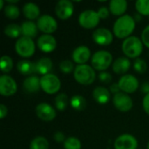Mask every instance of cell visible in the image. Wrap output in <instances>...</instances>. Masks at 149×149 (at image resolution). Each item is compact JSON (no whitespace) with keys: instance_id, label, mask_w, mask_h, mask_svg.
Masks as SVG:
<instances>
[{"instance_id":"6da1fadb","label":"cell","mask_w":149,"mask_h":149,"mask_svg":"<svg viewBox=\"0 0 149 149\" xmlns=\"http://www.w3.org/2000/svg\"><path fill=\"white\" fill-rule=\"evenodd\" d=\"M136 22L134 17L123 15L120 17L113 24V35L118 38H127L134 32Z\"/></svg>"},{"instance_id":"7a4b0ae2","label":"cell","mask_w":149,"mask_h":149,"mask_svg":"<svg viewBox=\"0 0 149 149\" xmlns=\"http://www.w3.org/2000/svg\"><path fill=\"white\" fill-rule=\"evenodd\" d=\"M122 52L129 58H137L143 52V42L136 36H130L122 43Z\"/></svg>"},{"instance_id":"3957f363","label":"cell","mask_w":149,"mask_h":149,"mask_svg":"<svg viewBox=\"0 0 149 149\" xmlns=\"http://www.w3.org/2000/svg\"><path fill=\"white\" fill-rule=\"evenodd\" d=\"M73 76L79 84L88 86L94 82L96 79V72L93 66L89 65H78L74 69Z\"/></svg>"},{"instance_id":"277c9868","label":"cell","mask_w":149,"mask_h":149,"mask_svg":"<svg viewBox=\"0 0 149 149\" xmlns=\"http://www.w3.org/2000/svg\"><path fill=\"white\" fill-rule=\"evenodd\" d=\"M91 63L94 70L105 72L112 65L113 56L107 51H98L92 56Z\"/></svg>"},{"instance_id":"5b68a950","label":"cell","mask_w":149,"mask_h":149,"mask_svg":"<svg viewBox=\"0 0 149 149\" xmlns=\"http://www.w3.org/2000/svg\"><path fill=\"white\" fill-rule=\"evenodd\" d=\"M16 52L22 58H31L35 53L33 39L27 37H20L15 44Z\"/></svg>"},{"instance_id":"8992f818","label":"cell","mask_w":149,"mask_h":149,"mask_svg":"<svg viewBox=\"0 0 149 149\" xmlns=\"http://www.w3.org/2000/svg\"><path fill=\"white\" fill-rule=\"evenodd\" d=\"M40 85L42 90L47 94H55L60 90V79L54 74L49 73L40 78Z\"/></svg>"},{"instance_id":"52a82bcc","label":"cell","mask_w":149,"mask_h":149,"mask_svg":"<svg viewBox=\"0 0 149 149\" xmlns=\"http://www.w3.org/2000/svg\"><path fill=\"white\" fill-rule=\"evenodd\" d=\"M100 17L98 12L93 10H86L80 13L79 17V24L84 29H93L100 24Z\"/></svg>"},{"instance_id":"ba28073f","label":"cell","mask_w":149,"mask_h":149,"mask_svg":"<svg viewBox=\"0 0 149 149\" xmlns=\"http://www.w3.org/2000/svg\"><path fill=\"white\" fill-rule=\"evenodd\" d=\"M37 26L38 30L45 34H52L58 29V23L53 17L45 14L38 17Z\"/></svg>"},{"instance_id":"9c48e42d","label":"cell","mask_w":149,"mask_h":149,"mask_svg":"<svg viewBox=\"0 0 149 149\" xmlns=\"http://www.w3.org/2000/svg\"><path fill=\"white\" fill-rule=\"evenodd\" d=\"M74 11L72 2L69 0H60L55 6V13L59 19L66 20L70 18Z\"/></svg>"},{"instance_id":"30bf717a","label":"cell","mask_w":149,"mask_h":149,"mask_svg":"<svg viewBox=\"0 0 149 149\" xmlns=\"http://www.w3.org/2000/svg\"><path fill=\"white\" fill-rule=\"evenodd\" d=\"M119 86L120 90L128 94V93H133L137 91L139 88V81L136 77L131 74H126L123 75L120 80H119Z\"/></svg>"},{"instance_id":"8fae6325","label":"cell","mask_w":149,"mask_h":149,"mask_svg":"<svg viewBox=\"0 0 149 149\" xmlns=\"http://www.w3.org/2000/svg\"><path fill=\"white\" fill-rule=\"evenodd\" d=\"M114 107L120 112L127 113L133 108V100L131 97L125 93H119L113 98Z\"/></svg>"},{"instance_id":"7c38bea8","label":"cell","mask_w":149,"mask_h":149,"mask_svg":"<svg viewBox=\"0 0 149 149\" xmlns=\"http://www.w3.org/2000/svg\"><path fill=\"white\" fill-rule=\"evenodd\" d=\"M93 39L97 45L101 46H107L113 43V34L110 30L107 28H99L93 31Z\"/></svg>"},{"instance_id":"4fadbf2b","label":"cell","mask_w":149,"mask_h":149,"mask_svg":"<svg viewBox=\"0 0 149 149\" xmlns=\"http://www.w3.org/2000/svg\"><path fill=\"white\" fill-rule=\"evenodd\" d=\"M17 91L16 81L9 75H2L0 77V93L3 96H11Z\"/></svg>"},{"instance_id":"5bb4252c","label":"cell","mask_w":149,"mask_h":149,"mask_svg":"<svg viewBox=\"0 0 149 149\" xmlns=\"http://www.w3.org/2000/svg\"><path fill=\"white\" fill-rule=\"evenodd\" d=\"M37 45L41 52L45 53H50L56 49L57 40L51 34H44L38 38L37 41Z\"/></svg>"},{"instance_id":"9a60e30c","label":"cell","mask_w":149,"mask_h":149,"mask_svg":"<svg viewBox=\"0 0 149 149\" xmlns=\"http://www.w3.org/2000/svg\"><path fill=\"white\" fill-rule=\"evenodd\" d=\"M137 147L138 141L136 138L128 134L120 135L114 141L115 149H137Z\"/></svg>"},{"instance_id":"2e32d148","label":"cell","mask_w":149,"mask_h":149,"mask_svg":"<svg viewBox=\"0 0 149 149\" xmlns=\"http://www.w3.org/2000/svg\"><path fill=\"white\" fill-rule=\"evenodd\" d=\"M36 114L37 116L44 121H52L56 116V110L47 103H40L36 107Z\"/></svg>"},{"instance_id":"e0dca14e","label":"cell","mask_w":149,"mask_h":149,"mask_svg":"<svg viewBox=\"0 0 149 149\" xmlns=\"http://www.w3.org/2000/svg\"><path fill=\"white\" fill-rule=\"evenodd\" d=\"M91 58L90 49L86 45H80L74 49L72 52V59L78 65H85Z\"/></svg>"},{"instance_id":"ac0fdd59","label":"cell","mask_w":149,"mask_h":149,"mask_svg":"<svg viewBox=\"0 0 149 149\" xmlns=\"http://www.w3.org/2000/svg\"><path fill=\"white\" fill-rule=\"evenodd\" d=\"M93 96L97 103L100 105H105L109 102L111 98V93L104 86H98L93 90Z\"/></svg>"},{"instance_id":"d6986e66","label":"cell","mask_w":149,"mask_h":149,"mask_svg":"<svg viewBox=\"0 0 149 149\" xmlns=\"http://www.w3.org/2000/svg\"><path fill=\"white\" fill-rule=\"evenodd\" d=\"M52 69V61L49 58H42L35 63V73L45 76Z\"/></svg>"},{"instance_id":"ffe728a7","label":"cell","mask_w":149,"mask_h":149,"mask_svg":"<svg viewBox=\"0 0 149 149\" xmlns=\"http://www.w3.org/2000/svg\"><path fill=\"white\" fill-rule=\"evenodd\" d=\"M24 90L28 93H34L39 91L41 88L40 79L37 76H31L24 79L23 83Z\"/></svg>"},{"instance_id":"44dd1931","label":"cell","mask_w":149,"mask_h":149,"mask_svg":"<svg viewBox=\"0 0 149 149\" xmlns=\"http://www.w3.org/2000/svg\"><path fill=\"white\" fill-rule=\"evenodd\" d=\"M127 9V2L126 0H112L109 3V10L114 16H123Z\"/></svg>"},{"instance_id":"7402d4cb","label":"cell","mask_w":149,"mask_h":149,"mask_svg":"<svg viewBox=\"0 0 149 149\" xmlns=\"http://www.w3.org/2000/svg\"><path fill=\"white\" fill-rule=\"evenodd\" d=\"M131 67V62L128 58L120 57L113 63V70L117 74H124L129 71Z\"/></svg>"},{"instance_id":"603a6c76","label":"cell","mask_w":149,"mask_h":149,"mask_svg":"<svg viewBox=\"0 0 149 149\" xmlns=\"http://www.w3.org/2000/svg\"><path fill=\"white\" fill-rule=\"evenodd\" d=\"M38 28L37 26V24H35L33 21L27 20L23 22L21 24V31L24 37L33 38L38 35Z\"/></svg>"},{"instance_id":"cb8c5ba5","label":"cell","mask_w":149,"mask_h":149,"mask_svg":"<svg viewBox=\"0 0 149 149\" xmlns=\"http://www.w3.org/2000/svg\"><path fill=\"white\" fill-rule=\"evenodd\" d=\"M23 13L24 17L29 20H34L40 15V10L38 6L34 3H27L23 7Z\"/></svg>"},{"instance_id":"d4e9b609","label":"cell","mask_w":149,"mask_h":149,"mask_svg":"<svg viewBox=\"0 0 149 149\" xmlns=\"http://www.w3.org/2000/svg\"><path fill=\"white\" fill-rule=\"evenodd\" d=\"M17 71L23 75H31L35 73V63L29 60H21L17 65Z\"/></svg>"},{"instance_id":"484cf974","label":"cell","mask_w":149,"mask_h":149,"mask_svg":"<svg viewBox=\"0 0 149 149\" xmlns=\"http://www.w3.org/2000/svg\"><path fill=\"white\" fill-rule=\"evenodd\" d=\"M71 107L76 111H83L86 107V100L81 95H74L70 100Z\"/></svg>"},{"instance_id":"4316f807","label":"cell","mask_w":149,"mask_h":149,"mask_svg":"<svg viewBox=\"0 0 149 149\" xmlns=\"http://www.w3.org/2000/svg\"><path fill=\"white\" fill-rule=\"evenodd\" d=\"M4 34L10 38H19L22 34L21 26L17 24H10L4 28Z\"/></svg>"},{"instance_id":"83f0119b","label":"cell","mask_w":149,"mask_h":149,"mask_svg":"<svg viewBox=\"0 0 149 149\" xmlns=\"http://www.w3.org/2000/svg\"><path fill=\"white\" fill-rule=\"evenodd\" d=\"M49 142L46 138L42 136H38L34 138L30 145V149H48Z\"/></svg>"},{"instance_id":"f1b7e54d","label":"cell","mask_w":149,"mask_h":149,"mask_svg":"<svg viewBox=\"0 0 149 149\" xmlns=\"http://www.w3.org/2000/svg\"><path fill=\"white\" fill-rule=\"evenodd\" d=\"M55 106L56 108L58 111H64L66 109L68 103H69V99L68 96L65 93H59L58 95L56 96L55 98Z\"/></svg>"},{"instance_id":"f546056e","label":"cell","mask_w":149,"mask_h":149,"mask_svg":"<svg viewBox=\"0 0 149 149\" xmlns=\"http://www.w3.org/2000/svg\"><path fill=\"white\" fill-rule=\"evenodd\" d=\"M3 11H4V15L10 19H16L20 15L19 8L14 4H7L4 7Z\"/></svg>"},{"instance_id":"4dcf8cb0","label":"cell","mask_w":149,"mask_h":149,"mask_svg":"<svg viewBox=\"0 0 149 149\" xmlns=\"http://www.w3.org/2000/svg\"><path fill=\"white\" fill-rule=\"evenodd\" d=\"M137 12L142 16H149V0H138L135 3Z\"/></svg>"},{"instance_id":"1f68e13d","label":"cell","mask_w":149,"mask_h":149,"mask_svg":"<svg viewBox=\"0 0 149 149\" xmlns=\"http://www.w3.org/2000/svg\"><path fill=\"white\" fill-rule=\"evenodd\" d=\"M0 65H1V71L3 73H7V72H10L12 70L13 61H12L10 57H9L7 55H3L1 58Z\"/></svg>"},{"instance_id":"d6a6232c","label":"cell","mask_w":149,"mask_h":149,"mask_svg":"<svg viewBox=\"0 0 149 149\" xmlns=\"http://www.w3.org/2000/svg\"><path fill=\"white\" fill-rule=\"evenodd\" d=\"M65 149H81V142L76 137H69L64 142Z\"/></svg>"},{"instance_id":"836d02e7","label":"cell","mask_w":149,"mask_h":149,"mask_svg":"<svg viewBox=\"0 0 149 149\" xmlns=\"http://www.w3.org/2000/svg\"><path fill=\"white\" fill-rule=\"evenodd\" d=\"M59 69L62 72L65 73V74H68V73H71L72 71L74 72V65H73V63L70 60H64L62 61L60 64H59Z\"/></svg>"},{"instance_id":"e575fe53","label":"cell","mask_w":149,"mask_h":149,"mask_svg":"<svg viewBox=\"0 0 149 149\" xmlns=\"http://www.w3.org/2000/svg\"><path fill=\"white\" fill-rule=\"evenodd\" d=\"M134 70L139 73H144L148 69V65L146 61L142 58H137L134 64Z\"/></svg>"},{"instance_id":"d590c367","label":"cell","mask_w":149,"mask_h":149,"mask_svg":"<svg viewBox=\"0 0 149 149\" xmlns=\"http://www.w3.org/2000/svg\"><path fill=\"white\" fill-rule=\"evenodd\" d=\"M99 79L101 82L109 84L112 81V75L107 72H101L99 75Z\"/></svg>"},{"instance_id":"8d00e7d4","label":"cell","mask_w":149,"mask_h":149,"mask_svg":"<svg viewBox=\"0 0 149 149\" xmlns=\"http://www.w3.org/2000/svg\"><path fill=\"white\" fill-rule=\"evenodd\" d=\"M141 40L143 45H145L149 49V25H148L141 33Z\"/></svg>"},{"instance_id":"74e56055","label":"cell","mask_w":149,"mask_h":149,"mask_svg":"<svg viewBox=\"0 0 149 149\" xmlns=\"http://www.w3.org/2000/svg\"><path fill=\"white\" fill-rule=\"evenodd\" d=\"M97 12H98V15L100 19H105L109 16L110 10L107 7H100Z\"/></svg>"},{"instance_id":"f35d334b","label":"cell","mask_w":149,"mask_h":149,"mask_svg":"<svg viewBox=\"0 0 149 149\" xmlns=\"http://www.w3.org/2000/svg\"><path fill=\"white\" fill-rule=\"evenodd\" d=\"M53 139L56 142L58 143H62V142H65V135L62 132H56L53 135Z\"/></svg>"},{"instance_id":"ab89813d","label":"cell","mask_w":149,"mask_h":149,"mask_svg":"<svg viewBox=\"0 0 149 149\" xmlns=\"http://www.w3.org/2000/svg\"><path fill=\"white\" fill-rule=\"evenodd\" d=\"M143 109L146 112V113H148L149 115V93L146 94L144 99H143Z\"/></svg>"},{"instance_id":"60d3db41","label":"cell","mask_w":149,"mask_h":149,"mask_svg":"<svg viewBox=\"0 0 149 149\" xmlns=\"http://www.w3.org/2000/svg\"><path fill=\"white\" fill-rule=\"evenodd\" d=\"M110 93H114V95L115 94H117V93H120V86H119V83H113V84H112L111 85V86H110Z\"/></svg>"},{"instance_id":"b9f144b4","label":"cell","mask_w":149,"mask_h":149,"mask_svg":"<svg viewBox=\"0 0 149 149\" xmlns=\"http://www.w3.org/2000/svg\"><path fill=\"white\" fill-rule=\"evenodd\" d=\"M7 113H8V108L3 104H1L0 105V118L2 120L4 119V117L7 115Z\"/></svg>"},{"instance_id":"7bdbcfd3","label":"cell","mask_w":149,"mask_h":149,"mask_svg":"<svg viewBox=\"0 0 149 149\" xmlns=\"http://www.w3.org/2000/svg\"><path fill=\"white\" fill-rule=\"evenodd\" d=\"M141 91L146 93V94H148L149 93V82H146L142 85L141 86Z\"/></svg>"},{"instance_id":"ee69618b","label":"cell","mask_w":149,"mask_h":149,"mask_svg":"<svg viewBox=\"0 0 149 149\" xmlns=\"http://www.w3.org/2000/svg\"><path fill=\"white\" fill-rule=\"evenodd\" d=\"M134 18L135 22H141V19H142V15H141V14H139V13L137 12V13L134 16Z\"/></svg>"},{"instance_id":"f6af8a7d","label":"cell","mask_w":149,"mask_h":149,"mask_svg":"<svg viewBox=\"0 0 149 149\" xmlns=\"http://www.w3.org/2000/svg\"><path fill=\"white\" fill-rule=\"evenodd\" d=\"M3 4H4V2H3V0H0V10H2L3 8L4 9V7H3Z\"/></svg>"},{"instance_id":"bcb514c9","label":"cell","mask_w":149,"mask_h":149,"mask_svg":"<svg viewBox=\"0 0 149 149\" xmlns=\"http://www.w3.org/2000/svg\"><path fill=\"white\" fill-rule=\"evenodd\" d=\"M147 148L149 149V141H148V146H147Z\"/></svg>"},{"instance_id":"7dc6e473","label":"cell","mask_w":149,"mask_h":149,"mask_svg":"<svg viewBox=\"0 0 149 149\" xmlns=\"http://www.w3.org/2000/svg\"><path fill=\"white\" fill-rule=\"evenodd\" d=\"M148 17H149V16H148Z\"/></svg>"}]
</instances>
